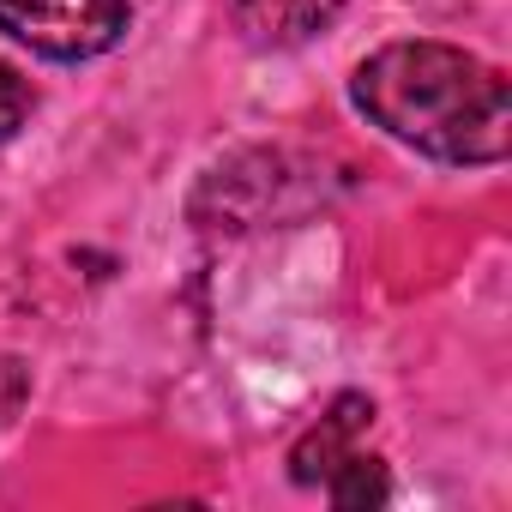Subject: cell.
<instances>
[{
    "label": "cell",
    "instance_id": "obj_1",
    "mask_svg": "<svg viewBox=\"0 0 512 512\" xmlns=\"http://www.w3.org/2000/svg\"><path fill=\"white\" fill-rule=\"evenodd\" d=\"M356 109L434 163H500L512 151L506 73L452 43H392L350 79Z\"/></svg>",
    "mask_w": 512,
    "mask_h": 512
},
{
    "label": "cell",
    "instance_id": "obj_2",
    "mask_svg": "<svg viewBox=\"0 0 512 512\" xmlns=\"http://www.w3.org/2000/svg\"><path fill=\"white\" fill-rule=\"evenodd\" d=\"M127 0H0V31L49 61H91L127 37Z\"/></svg>",
    "mask_w": 512,
    "mask_h": 512
},
{
    "label": "cell",
    "instance_id": "obj_3",
    "mask_svg": "<svg viewBox=\"0 0 512 512\" xmlns=\"http://www.w3.org/2000/svg\"><path fill=\"white\" fill-rule=\"evenodd\" d=\"M374 422V404L368 398H338L332 404V416H320V428H308V440L290 452V476L296 482H326L350 452H356V440H362V428Z\"/></svg>",
    "mask_w": 512,
    "mask_h": 512
},
{
    "label": "cell",
    "instance_id": "obj_4",
    "mask_svg": "<svg viewBox=\"0 0 512 512\" xmlns=\"http://www.w3.org/2000/svg\"><path fill=\"white\" fill-rule=\"evenodd\" d=\"M338 7L344 0H235V19L253 43H302L332 25Z\"/></svg>",
    "mask_w": 512,
    "mask_h": 512
},
{
    "label": "cell",
    "instance_id": "obj_5",
    "mask_svg": "<svg viewBox=\"0 0 512 512\" xmlns=\"http://www.w3.org/2000/svg\"><path fill=\"white\" fill-rule=\"evenodd\" d=\"M320 488H326L338 506H380V500H386V464L368 458V452H350Z\"/></svg>",
    "mask_w": 512,
    "mask_h": 512
},
{
    "label": "cell",
    "instance_id": "obj_6",
    "mask_svg": "<svg viewBox=\"0 0 512 512\" xmlns=\"http://www.w3.org/2000/svg\"><path fill=\"white\" fill-rule=\"evenodd\" d=\"M25 115H31V85L0 61V139H13L25 127Z\"/></svg>",
    "mask_w": 512,
    "mask_h": 512
},
{
    "label": "cell",
    "instance_id": "obj_7",
    "mask_svg": "<svg viewBox=\"0 0 512 512\" xmlns=\"http://www.w3.org/2000/svg\"><path fill=\"white\" fill-rule=\"evenodd\" d=\"M31 398V368L19 356H0V428H7Z\"/></svg>",
    "mask_w": 512,
    "mask_h": 512
}]
</instances>
